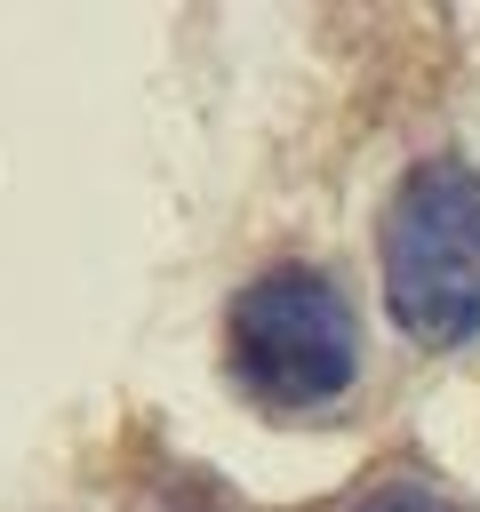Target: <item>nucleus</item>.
<instances>
[{
    "label": "nucleus",
    "mask_w": 480,
    "mask_h": 512,
    "mask_svg": "<svg viewBox=\"0 0 480 512\" xmlns=\"http://www.w3.org/2000/svg\"><path fill=\"white\" fill-rule=\"evenodd\" d=\"M384 304L432 352L480 336V168H408L384 208Z\"/></svg>",
    "instance_id": "nucleus-1"
},
{
    "label": "nucleus",
    "mask_w": 480,
    "mask_h": 512,
    "mask_svg": "<svg viewBox=\"0 0 480 512\" xmlns=\"http://www.w3.org/2000/svg\"><path fill=\"white\" fill-rule=\"evenodd\" d=\"M224 352H232V376L248 384V400L280 408V416H304V408H328L352 392L360 376V328H352V304L328 272L312 264H272L256 272L240 296H232V320H224Z\"/></svg>",
    "instance_id": "nucleus-2"
},
{
    "label": "nucleus",
    "mask_w": 480,
    "mask_h": 512,
    "mask_svg": "<svg viewBox=\"0 0 480 512\" xmlns=\"http://www.w3.org/2000/svg\"><path fill=\"white\" fill-rule=\"evenodd\" d=\"M352 512H464V504L440 496V488H424V480H384V488H368Z\"/></svg>",
    "instance_id": "nucleus-3"
}]
</instances>
